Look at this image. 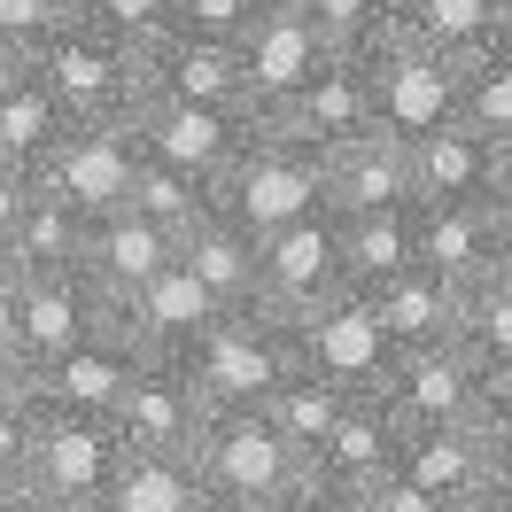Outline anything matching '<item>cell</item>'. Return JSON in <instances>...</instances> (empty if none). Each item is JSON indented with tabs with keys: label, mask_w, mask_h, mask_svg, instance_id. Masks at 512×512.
<instances>
[{
	"label": "cell",
	"mask_w": 512,
	"mask_h": 512,
	"mask_svg": "<svg viewBox=\"0 0 512 512\" xmlns=\"http://www.w3.org/2000/svg\"><path fill=\"white\" fill-rule=\"evenodd\" d=\"M311 350H319L326 381H365L388 357V326L373 319V311H326V319L311 326Z\"/></svg>",
	"instance_id": "2"
},
{
	"label": "cell",
	"mask_w": 512,
	"mask_h": 512,
	"mask_svg": "<svg viewBox=\"0 0 512 512\" xmlns=\"http://www.w3.org/2000/svg\"><path fill=\"white\" fill-rule=\"evenodd\" d=\"M311 63H319V55H311V24H303V16H280V32L264 39V47H249V78L264 70L272 86H295V78H311Z\"/></svg>",
	"instance_id": "3"
},
{
	"label": "cell",
	"mask_w": 512,
	"mask_h": 512,
	"mask_svg": "<svg viewBox=\"0 0 512 512\" xmlns=\"http://www.w3.org/2000/svg\"><path fill=\"white\" fill-rule=\"evenodd\" d=\"M497 497H512V474H505V481H497Z\"/></svg>",
	"instance_id": "4"
},
{
	"label": "cell",
	"mask_w": 512,
	"mask_h": 512,
	"mask_svg": "<svg viewBox=\"0 0 512 512\" xmlns=\"http://www.w3.org/2000/svg\"><path fill=\"white\" fill-rule=\"evenodd\" d=\"M55 202H78V210H117L132 194V156L125 140H109V132H86V140H70L63 156H55Z\"/></svg>",
	"instance_id": "1"
}]
</instances>
